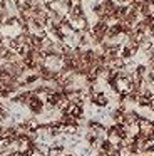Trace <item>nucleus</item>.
<instances>
[{"label": "nucleus", "instance_id": "nucleus-1", "mask_svg": "<svg viewBox=\"0 0 154 156\" xmlns=\"http://www.w3.org/2000/svg\"><path fill=\"white\" fill-rule=\"evenodd\" d=\"M67 19H69L70 25L75 29V32H79V34L89 30V27H90V24H89V20H87L86 14H80V15H67Z\"/></svg>", "mask_w": 154, "mask_h": 156}, {"label": "nucleus", "instance_id": "nucleus-2", "mask_svg": "<svg viewBox=\"0 0 154 156\" xmlns=\"http://www.w3.org/2000/svg\"><path fill=\"white\" fill-rule=\"evenodd\" d=\"M60 114L69 116V118H74V119H82V116H84V102H69V106H67Z\"/></svg>", "mask_w": 154, "mask_h": 156}, {"label": "nucleus", "instance_id": "nucleus-3", "mask_svg": "<svg viewBox=\"0 0 154 156\" xmlns=\"http://www.w3.org/2000/svg\"><path fill=\"white\" fill-rule=\"evenodd\" d=\"M27 108H29V111L32 112L33 116H39V114H42V112L45 111V102H44V99L35 92V96L32 98V101L29 102Z\"/></svg>", "mask_w": 154, "mask_h": 156}, {"label": "nucleus", "instance_id": "nucleus-4", "mask_svg": "<svg viewBox=\"0 0 154 156\" xmlns=\"http://www.w3.org/2000/svg\"><path fill=\"white\" fill-rule=\"evenodd\" d=\"M89 99H90V102H92V106H96V108H107V106H109V98H107V94L102 91H94Z\"/></svg>", "mask_w": 154, "mask_h": 156}, {"label": "nucleus", "instance_id": "nucleus-5", "mask_svg": "<svg viewBox=\"0 0 154 156\" xmlns=\"http://www.w3.org/2000/svg\"><path fill=\"white\" fill-rule=\"evenodd\" d=\"M62 156H75V154H70V153H67V154H65V153H64Z\"/></svg>", "mask_w": 154, "mask_h": 156}]
</instances>
